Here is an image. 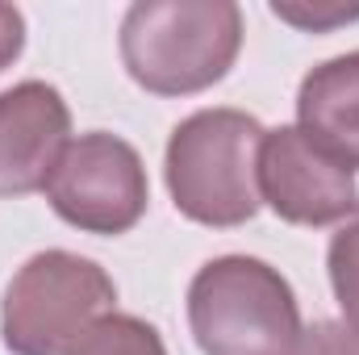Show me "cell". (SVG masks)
Instances as JSON below:
<instances>
[{
  "label": "cell",
  "instance_id": "3",
  "mask_svg": "<svg viewBox=\"0 0 359 355\" xmlns=\"http://www.w3.org/2000/svg\"><path fill=\"white\" fill-rule=\"evenodd\" d=\"M188 330L205 355H292L305 322L280 267L255 255H217L188 284Z\"/></svg>",
  "mask_w": 359,
  "mask_h": 355
},
{
  "label": "cell",
  "instance_id": "11",
  "mask_svg": "<svg viewBox=\"0 0 359 355\" xmlns=\"http://www.w3.org/2000/svg\"><path fill=\"white\" fill-rule=\"evenodd\" d=\"M271 13L305 34H326L334 25H347L359 21V4H334V0H322V4H292V0H271Z\"/></svg>",
  "mask_w": 359,
  "mask_h": 355
},
{
  "label": "cell",
  "instance_id": "4",
  "mask_svg": "<svg viewBox=\"0 0 359 355\" xmlns=\"http://www.w3.org/2000/svg\"><path fill=\"white\" fill-rule=\"evenodd\" d=\"M109 314H117L113 276L96 260L50 247L13 272L0 335L13 355H67Z\"/></svg>",
  "mask_w": 359,
  "mask_h": 355
},
{
  "label": "cell",
  "instance_id": "9",
  "mask_svg": "<svg viewBox=\"0 0 359 355\" xmlns=\"http://www.w3.org/2000/svg\"><path fill=\"white\" fill-rule=\"evenodd\" d=\"M67 355H168L159 330L134 314H109Z\"/></svg>",
  "mask_w": 359,
  "mask_h": 355
},
{
  "label": "cell",
  "instance_id": "1",
  "mask_svg": "<svg viewBox=\"0 0 359 355\" xmlns=\"http://www.w3.org/2000/svg\"><path fill=\"white\" fill-rule=\"evenodd\" d=\"M130 80L151 96H196L230 76L243 51L234 0H138L117 34Z\"/></svg>",
  "mask_w": 359,
  "mask_h": 355
},
{
  "label": "cell",
  "instance_id": "8",
  "mask_svg": "<svg viewBox=\"0 0 359 355\" xmlns=\"http://www.w3.org/2000/svg\"><path fill=\"white\" fill-rule=\"evenodd\" d=\"M297 130L359 172V51L318 63L297 88Z\"/></svg>",
  "mask_w": 359,
  "mask_h": 355
},
{
  "label": "cell",
  "instance_id": "10",
  "mask_svg": "<svg viewBox=\"0 0 359 355\" xmlns=\"http://www.w3.org/2000/svg\"><path fill=\"white\" fill-rule=\"evenodd\" d=\"M326 272H330V288L343 309V322L359 330V205L326 247Z\"/></svg>",
  "mask_w": 359,
  "mask_h": 355
},
{
  "label": "cell",
  "instance_id": "7",
  "mask_svg": "<svg viewBox=\"0 0 359 355\" xmlns=\"http://www.w3.org/2000/svg\"><path fill=\"white\" fill-rule=\"evenodd\" d=\"M72 142V109L46 80L0 92V196L42 192Z\"/></svg>",
  "mask_w": 359,
  "mask_h": 355
},
{
  "label": "cell",
  "instance_id": "2",
  "mask_svg": "<svg viewBox=\"0 0 359 355\" xmlns=\"http://www.w3.org/2000/svg\"><path fill=\"white\" fill-rule=\"evenodd\" d=\"M264 121L243 109H196L184 117L163 151L172 205L188 222L234 230L259 213V147Z\"/></svg>",
  "mask_w": 359,
  "mask_h": 355
},
{
  "label": "cell",
  "instance_id": "5",
  "mask_svg": "<svg viewBox=\"0 0 359 355\" xmlns=\"http://www.w3.org/2000/svg\"><path fill=\"white\" fill-rule=\"evenodd\" d=\"M42 192L67 226L104 239L134 230L151 205L142 155L109 130L72 138Z\"/></svg>",
  "mask_w": 359,
  "mask_h": 355
},
{
  "label": "cell",
  "instance_id": "13",
  "mask_svg": "<svg viewBox=\"0 0 359 355\" xmlns=\"http://www.w3.org/2000/svg\"><path fill=\"white\" fill-rule=\"evenodd\" d=\"M25 51V17L17 4H4L0 0V72L13 67Z\"/></svg>",
  "mask_w": 359,
  "mask_h": 355
},
{
  "label": "cell",
  "instance_id": "6",
  "mask_svg": "<svg viewBox=\"0 0 359 355\" xmlns=\"http://www.w3.org/2000/svg\"><path fill=\"white\" fill-rule=\"evenodd\" d=\"M259 201L288 226H343L359 205V184L297 126H276L259 147Z\"/></svg>",
  "mask_w": 359,
  "mask_h": 355
},
{
  "label": "cell",
  "instance_id": "12",
  "mask_svg": "<svg viewBox=\"0 0 359 355\" xmlns=\"http://www.w3.org/2000/svg\"><path fill=\"white\" fill-rule=\"evenodd\" d=\"M292 355H359V330L347 322H313L301 330Z\"/></svg>",
  "mask_w": 359,
  "mask_h": 355
}]
</instances>
